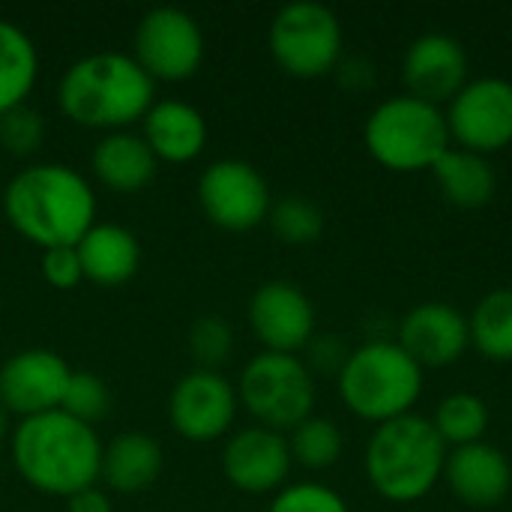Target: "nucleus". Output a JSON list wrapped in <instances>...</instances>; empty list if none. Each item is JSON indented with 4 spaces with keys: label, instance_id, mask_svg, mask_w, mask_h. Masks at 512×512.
Listing matches in <instances>:
<instances>
[{
    "label": "nucleus",
    "instance_id": "obj_10",
    "mask_svg": "<svg viewBox=\"0 0 512 512\" xmlns=\"http://www.w3.org/2000/svg\"><path fill=\"white\" fill-rule=\"evenodd\" d=\"M198 204L216 228L243 234L267 222L273 195L252 162L216 159L198 177Z\"/></svg>",
    "mask_w": 512,
    "mask_h": 512
},
{
    "label": "nucleus",
    "instance_id": "obj_5",
    "mask_svg": "<svg viewBox=\"0 0 512 512\" xmlns=\"http://www.w3.org/2000/svg\"><path fill=\"white\" fill-rule=\"evenodd\" d=\"M336 387L354 417L381 426L414 414L423 396V369L396 339H369L351 348Z\"/></svg>",
    "mask_w": 512,
    "mask_h": 512
},
{
    "label": "nucleus",
    "instance_id": "obj_2",
    "mask_svg": "<svg viewBox=\"0 0 512 512\" xmlns=\"http://www.w3.org/2000/svg\"><path fill=\"white\" fill-rule=\"evenodd\" d=\"M9 453L18 477L30 489L63 501L96 486L102 468V441L96 429L63 411L18 420L9 435Z\"/></svg>",
    "mask_w": 512,
    "mask_h": 512
},
{
    "label": "nucleus",
    "instance_id": "obj_32",
    "mask_svg": "<svg viewBox=\"0 0 512 512\" xmlns=\"http://www.w3.org/2000/svg\"><path fill=\"white\" fill-rule=\"evenodd\" d=\"M267 512H351V507L324 483H291L276 492Z\"/></svg>",
    "mask_w": 512,
    "mask_h": 512
},
{
    "label": "nucleus",
    "instance_id": "obj_1",
    "mask_svg": "<svg viewBox=\"0 0 512 512\" xmlns=\"http://www.w3.org/2000/svg\"><path fill=\"white\" fill-rule=\"evenodd\" d=\"M9 225L33 246H75L96 225V192L84 174L63 162L21 168L3 189Z\"/></svg>",
    "mask_w": 512,
    "mask_h": 512
},
{
    "label": "nucleus",
    "instance_id": "obj_18",
    "mask_svg": "<svg viewBox=\"0 0 512 512\" xmlns=\"http://www.w3.org/2000/svg\"><path fill=\"white\" fill-rule=\"evenodd\" d=\"M444 480L462 504L486 510L498 507L510 495L512 465L501 447L480 441L447 453Z\"/></svg>",
    "mask_w": 512,
    "mask_h": 512
},
{
    "label": "nucleus",
    "instance_id": "obj_16",
    "mask_svg": "<svg viewBox=\"0 0 512 512\" xmlns=\"http://www.w3.org/2000/svg\"><path fill=\"white\" fill-rule=\"evenodd\" d=\"M402 78L408 87L405 93L420 96L432 105H444L471 81V60L456 36L444 30H429L408 45Z\"/></svg>",
    "mask_w": 512,
    "mask_h": 512
},
{
    "label": "nucleus",
    "instance_id": "obj_15",
    "mask_svg": "<svg viewBox=\"0 0 512 512\" xmlns=\"http://www.w3.org/2000/svg\"><path fill=\"white\" fill-rule=\"evenodd\" d=\"M291 447L282 432L249 426L228 438L222 450L225 480L246 495H270L285 489L291 474Z\"/></svg>",
    "mask_w": 512,
    "mask_h": 512
},
{
    "label": "nucleus",
    "instance_id": "obj_37",
    "mask_svg": "<svg viewBox=\"0 0 512 512\" xmlns=\"http://www.w3.org/2000/svg\"><path fill=\"white\" fill-rule=\"evenodd\" d=\"M6 435H9V414H6V408L0 405V444L6 441Z\"/></svg>",
    "mask_w": 512,
    "mask_h": 512
},
{
    "label": "nucleus",
    "instance_id": "obj_13",
    "mask_svg": "<svg viewBox=\"0 0 512 512\" xmlns=\"http://www.w3.org/2000/svg\"><path fill=\"white\" fill-rule=\"evenodd\" d=\"M249 327L264 351L300 354L315 336V303L288 279H270L249 300Z\"/></svg>",
    "mask_w": 512,
    "mask_h": 512
},
{
    "label": "nucleus",
    "instance_id": "obj_29",
    "mask_svg": "<svg viewBox=\"0 0 512 512\" xmlns=\"http://www.w3.org/2000/svg\"><path fill=\"white\" fill-rule=\"evenodd\" d=\"M186 351L195 369L219 372L234 354V327L222 315H201L186 333Z\"/></svg>",
    "mask_w": 512,
    "mask_h": 512
},
{
    "label": "nucleus",
    "instance_id": "obj_35",
    "mask_svg": "<svg viewBox=\"0 0 512 512\" xmlns=\"http://www.w3.org/2000/svg\"><path fill=\"white\" fill-rule=\"evenodd\" d=\"M333 72H336L339 84H342L345 90H351V93H363V90L375 87V81H378V66H375L369 57H363V54H348V57H342L339 66H336Z\"/></svg>",
    "mask_w": 512,
    "mask_h": 512
},
{
    "label": "nucleus",
    "instance_id": "obj_34",
    "mask_svg": "<svg viewBox=\"0 0 512 512\" xmlns=\"http://www.w3.org/2000/svg\"><path fill=\"white\" fill-rule=\"evenodd\" d=\"M348 354H351V348L342 342V336H336V333H315L312 336V342L306 345V366H309V372H327V375H339L342 372V366H345V360H348Z\"/></svg>",
    "mask_w": 512,
    "mask_h": 512
},
{
    "label": "nucleus",
    "instance_id": "obj_33",
    "mask_svg": "<svg viewBox=\"0 0 512 512\" xmlns=\"http://www.w3.org/2000/svg\"><path fill=\"white\" fill-rule=\"evenodd\" d=\"M42 279L57 291H72L78 282H84L81 261L75 246H57L42 252Z\"/></svg>",
    "mask_w": 512,
    "mask_h": 512
},
{
    "label": "nucleus",
    "instance_id": "obj_27",
    "mask_svg": "<svg viewBox=\"0 0 512 512\" xmlns=\"http://www.w3.org/2000/svg\"><path fill=\"white\" fill-rule=\"evenodd\" d=\"M288 447H291V459L303 465L306 471H327L342 459L345 438H342V429L330 417L312 414L309 420L291 429Z\"/></svg>",
    "mask_w": 512,
    "mask_h": 512
},
{
    "label": "nucleus",
    "instance_id": "obj_6",
    "mask_svg": "<svg viewBox=\"0 0 512 512\" xmlns=\"http://www.w3.org/2000/svg\"><path fill=\"white\" fill-rule=\"evenodd\" d=\"M363 141L378 165L399 174L432 171V165L453 147L444 108L411 93L378 102L366 117Z\"/></svg>",
    "mask_w": 512,
    "mask_h": 512
},
{
    "label": "nucleus",
    "instance_id": "obj_12",
    "mask_svg": "<svg viewBox=\"0 0 512 512\" xmlns=\"http://www.w3.org/2000/svg\"><path fill=\"white\" fill-rule=\"evenodd\" d=\"M237 405V387L222 372L192 369L168 396V420L180 438L192 444H210L231 432Z\"/></svg>",
    "mask_w": 512,
    "mask_h": 512
},
{
    "label": "nucleus",
    "instance_id": "obj_14",
    "mask_svg": "<svg viewBox=\"0 0 512 512\" xmlns=\"http://www.w3.org/2000/svg\"><path fill=\"white\" fill-rule=\"evenodd\" d=\"M69 378L72 369L57 351H18L0 366V405L6 408V414H15L21 420L60 411Z\"/></svg>",
    "mask_w": 512,
    "mask_h": 512
},
{
    "label": "nucleus",
    "instance_id": "obj_26",
    "mask_svg": "<svg viewBox=\"0 0 512 512\" xmlns=\"http://www.w3.org/2000/svg\"><path fill=\"white\" fill-rule=\"evenodd\" d=\"M492 414L483 396L459 390L450 393L438 402L435 414H432V426L441 435V441L447 447H468V444H480L486 441Z\"/></svg>",
    "mask_w": 512,
    "mask_h": 512
},
{
    "label": "nucleus",
    "instance_id": "obj_20",
    "mask_svg": "<svg viewBox=\"0 0 512 512\" xmlns=\"http://www.w3.org/2000/svg\"><path fill=\"white\" fill-rule=\"evenodd\" d=\"M75 252H78L84 279L102 288L126 285L141 267L138 237L117 222H96L75 243Z\"/></svg>",
    "mask_w": 512,
    "mask_h": 512
},
{
    "label": "nucleus",
    "instance_id": "obj_4",
    "mask_svg": "<svg viewBox=\"0 0 512 512\" xmlns=\"http://www.w3.org/2000/svg\"><path fill=\"white\" fill-rule=\"evenodd\" d=\"M447 453L450 450L429 417L405 414L375 426L363 465L369 486L381 498L393 504H414L444 480Z\"/></svg>",
    "mask_w": 512,
    "mask_h": 512
},
{
    "label": "nucleus",
    "instance_id": "obj_9",
    "mask_svg": "<svg viewBox=\"0 0 512 512\" xmlns=\"http://www.w3.org/2000/svg\"><path fill=\"white\" fill-rule=\"evenodd\" d=\"M132 57L153 81H186L201 69L204 33L195 15L177 6L144 12L132 36Z\"/></svg>",
    "mask_w": 512,
    "mask_h": 512
},
{
    "label": "nucleus",
    "instance_id": "obj_36",
    "mask_svg": "<svg viewBox=\"0 0 512 512\" xmlns=\"http://www.w3.org/2000/svg\"><path fill=\"white\" fill-rule=\"evenodd\" d=\"M66 512H114V507L102 489L90 486V489H81L72 498H66Z\"/></svg>",
    "mask_w": 512,
    "mask_h": 512
},
{
    "label": "nucleus",
    "instance_id": "obj_19",
    "mask_svg": "<svg viewBox=\"0 0 512 512\" xmlns=\"http://www.w3.org/2000/svg\"><path fill=\"white\" fill-rule=\"evenodd\" d=\"M141 123V138L159 162L183 165L198 159L207 147V120L183 99H156Z\"/></svg>",
    "mask_w": 512,
    "mask_h": 512
},
{
    "label": "nucleus",
    "instance_id": "obj_22",
    "mask_svg": "<svg viewBox=\"0 0 512 512\" xmlns=\"http://www.w3.org/2000/svg\"><path fill=\"white\" fill-rule=\"evenodd\" d=\"M165 468V453L156 438L144 432H123L102 447V468L99 480L111 492L120 495H138L147 492Z\"/></svg>",
    "mask_w": 512,
    "mask_h": 512
},
{
    "label": "nucleus",
    "instance_id": "obj_28",
    "mask_svg": "<svg viewBox=\"0 0 512 512\" xmlns=\"http://www.w3.org/2000/svg\"><path fill=\"white\" fill-rule=\"evenodd\" d=\"M267 222L276 240H282L285 246H312L327 228L324 210L312 198H303V195L279 198L270 207Z\"/></svg>",
    "mask_w": 512,
    "mask_h": 512
},
{
    "label": "nucleus",
    "instance_id": "obj_24",
    "mask_svg": "<svg viewBox=\"0 0 512 512\" xmlns=\"http://www.w3.org/2000/svg\"><path fill=\"white\" fill-rule=\"evenodd\" d=\"M39 75L33 39L9 18H0V114L27 102Z\"/></svg>",
    "mask_w": 512,
    "mask_h": 512
},
{
    "label": "nucleus",
    "instance_id": "obj_7",
    "mask_svg": "<svg viewBox=\"0 0 512 512\" xmlns=\"http://www.w3.org/2000/svg\"><path fill=\"white\" fill-rule=\"evenodd\" d=\"M315 375L297 354H255L243 372L237 399L258 420V426L273 432H291L315 411Z\"/></svg>",
    "mask_w": 512,
    "mask_h": 512
},
{
    "label": "nucleus",
    "instance_id": "obj_3",
    "mask_svg": "<svg viewBox=\"0 0 512 512\" xmlns=\"http://www.w3.org/2000/svg\"><path fill=\"white\" fill-rule=\"evenodd\" d=\"M156 102V81L132 54L93 51L78 57L57 84L60 111L84 129L120 132L144 120Z\"/></svg>",
    "mask_w": 512,
    "mask_h": 512
},
{
    "label": "nucleus",
    "instance_id": "obj_8",
    "mask_svg": "<svg viewBox=\"0 0 512 512\" xmlns=\"http://www.w3.org/2000/svg\"><path fill=\"white\" fill-rule=\"evenodd\" d=\"M273 60L291 78L330 75L345 57V33L339 15L315 0H297L282 6L267 33Z\"/></svg>",
    "mask_w": 512,
    "mask_h": 512
},
{
    "label": "nucleus",
    "instance_id": "obj_11",
    "mask_svg": "<svg viewBox=\"0 0 512 512\" xmlns=\"http://www.w3.org/2000/svg\"><path fill=\"white\" fill-rule=\"evenodd\" d=\"M444 114L456 147L492 156L512 144V81L501 75L471 78Z\"/></svg>",
    "mask_w": 512,
    "mask_h": 512
},
{
    "label": "nucleus",
    "instance_id": "obj_31",
    "mask_svg": "<svg viewBox=\"0 0 512 512\" xmlns=\"http://www.w3.org/2000/svg\"><path fill=\"white\" fill-rule=\"evenodd\" d=\"M48 123L33 105H18L0 114V147L12 156H33L45 141Z\"/></svg>",
    "mask_w": 512,
    "mask_h": 512
},
{
    "label": "nucleus",
    "instance_id": "obj_17",
    "mask_svg": "<svg viewBox=\"0 0 512 512\" xmlns=\"http://www.w3.org/2000/svg\"><path fill=\"white\" fill-rule=\"evenodd\" d=\"M396 342L423 372L444 369L462 360L471 348V327L465 312L453 303L429 300L405 312Z\"/></svg>",
    "mask_w": 512,
    "mask_h": 512
},
{
    "label": "nucleus",
    "instance_id": "obj_23",
    "mask_svg": "<svg viewBox=\"0 0 512 512\" xmlns=\"http://www.w3.org/2000/svg\"><path fill=\"white\" fill-rule=\"evenodd\" d=\"M432 177L441 195L462 210H480L498 192V171L492 159L456 144L432 165Z\"/></svg>",
    "mask_w": 512,
    "mask_h": 512
},
{
    "label": "nucleus",
    "instance_id": "obj_21",
    "mask_svg": "<svg viewBox=\"0 0 512 512\" xmlns=\"http://www.w3.org/2000/svg\"><path fill=\"white\" fill-rule=\"evenodd\" d=\"M156 165L159 159L153 156L147 141L129 129L102 135V141L90 153V168L96 180L120 195H132L150 186L156 177Z\"/></svg>",
    "mask_w": 512,
    "mask_h": 512
},
{
    "label": "nucleus",
    "instance_id": "obj_30",
    "mask_svg": "<svg viewBox=\"0 0 512 512\" xmlns=\"http://www.w3.org/2000/svg\"><path fill=\"white\" fill-rule=\"evenodd\" d=\"M60 411L69 414L78 423L93 426V423L108 417V411H111V390L93 372H72V378L66 384V393H63V402H60Z\"/></svg>",
    "mask_w": 512,
    "mask_h": 512
},
{
    "label": "nucleus",
    "instance_id": "obj_25",
    "mask_svg": "<svg viewBox=\"0 0 512 512\" xmlns=\"http://www.w3.org/2000/svg\"><path fill=\"white\" fill-rule=\"evenodd\" d=\"M471 345L495 363L512 360V288H495L474 306L471 318Z\"/></svg>",
    "mask_w": 512,
    "mask_h": 512
}]
</instances>
